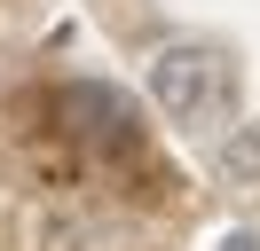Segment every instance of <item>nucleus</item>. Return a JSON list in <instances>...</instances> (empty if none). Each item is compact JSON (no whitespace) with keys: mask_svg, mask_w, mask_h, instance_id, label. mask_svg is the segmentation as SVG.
Here are the masks:
<instances>
[{"mask_svg":"<svg viewBox=\"0 0 260 251\" xmlns=\"http://www.w3.org/2000/svg\"><path fill=\"white\" fill-rule=\"evenodd\" d=\"M71 118H95L87 134H103V141H126V126H134V110H126V94H111V87H71Z\"/></svg>","mask_w":260,"mask_h":251,"instance_id":"obj_2","label":"nucleus"},{"mask_svg":"<svg viewBox=\"0 0 260 251\" xmlns=\"http://www.w3.org/2000/svg\"><path fill=\"white\" fill-rule=\"evenodd\" d=\"M221 251H260V235H244V228H237V235H229Z\"/></svg>","mask_w":260,"mask_h":251,"instance_id":"obj_4","label":"nucleus"},{"mask_svg":"<svg viewBox=\"0 0 260 251\" xmlns=\"http://www.w3.org/2000/svg\"><path fill=\"white\" fill-rule=\"evenodd\" d=\"M150 102L174 126H213L237 102V63H229L221 47H205V39H174L150 63Z\"/></svg>","mask_w":260,"mask_h":251,"instance_id":"obj_1","label":"nucleus"},{"mask_svg":"<svg viewBox=\"0 0 260 251\" xmlns=\"http://www.w3.org/2000/svg\"><path fill=\"white\" fill-rule=\"evenodd\" d=\"M221 173H229V181H260V118L229 126V141H221Z\"/></svg>","mask_w":260,"mask_h":251,"instance_id":"obj_3","label":"nucleus"}]
</instances>
